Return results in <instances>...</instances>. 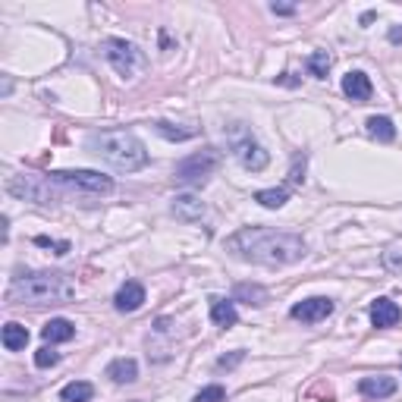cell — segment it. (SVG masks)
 I'll return each mask as SVG.
<instances>
[{"mask_svg": "<svg viewBox=\"0 0 402 402\" xmlns=\"http://www.w3.org/2000/svg\"><path fill=\"white\" fill-rule=\"evenodd\" d=\"M302 173H305V155L292 160V170H289V182H302V179H305Z\"/></svg>", "mask_w": 402, "mask_h": 402, "instance_id": "30", "label": "cell"}, {"mask_svg": "<svg viewBox=\"0 0 402 402\" xmlns=\"http://www.w3.org/2000/svg\"><path fill=\"white\" fill-rule=\"evenodd\" d=\"M364 126H368V135H374L377 142H393L396 138V126H393L390 116H371Z\"/></svg>", "mask_w": 402, "mask_h": 402, "instance_id": "21", "label": "cell"}, {"mask_svg": "<svg viewBox=\"0 0 402 402\" xmlns=\"http://www.w3.org/2000/svg\"><path fill=\"white\" fill-rule=\"evenodd\" d=\"M173 214H177V220L182 223H201L204 217H208V204H204L199 195H177L173 199Z\"/></svg>", "mask_w": 402, "mask_h": 402, "instance_id": "10", "label": "cell"}, {"mask_svg": "<svg viewBox=\"0 0 402 402\" xmlns=\"http://www.w3.org/2000/svg\"><path fill=\"white\" fill-rule=\"evenodd\" d=\"M91 396H94V386L89 380H72V384H67L60 390L63 402H91Z\"/></svg>", "mask_w": 402, "mask_h": 402, "instance_id": "20", "label": "cell"}, {"mask_svg": "<svg viewBox=\"0 0 402 402\" xmlns=\"http://www.w3.org/2000/svg\"><path fill=\"white\" fill-rule=\"evenodd\" d=\"M342 91H346L349 101H368L374 89H371V79L364 76L362 69H352V72H346V79H342Z\"/></svg>", "mask_w": 402, "mask_h": 402, "instance_id": "14", "label": "cell"}, {"mask_svg": "<svg viewBox=\"0 0 402 402\" xmlns=\"http://www.w3.org/2000/svg\"><path fill=\"white\" fill-rule=\"evenodd\" d=\"M155 129H157V135L170 138V142H186V138H195V135H199L195 129H179L177 123H167V120H157Z\"/></svg>", "mask_w": 402, "mask_h": 402, "instance_id": "22", "label": "cell"}, {"mask_svg": "<svg viewBox=\"0 0 402 402\" xmlns=\"http://www.w3.org/2000/svg\"><path fill=\"white\" fill-rule=\"evenodd\" d=\"M217 167H220V155H217L214 148H204V151L189 155L186 160H179L173 177H177V182H182V186H204V182L214 177Z\"/></svg>", "mask_w": 402, "mask_h": 402, "instance_id": "7", "label": "cell"}, {"mask_svg": "<svg viewBox=\"0 0 402 402\" xmlns=\"http://www.w3.org/2000/svg\"><path fill=\"white\" fill-rule=\"evenodd\" d=\"M255 201L264 208H283L289 201V189H261V192H255Z\"/></svg>", "mask_w": 402, "mask_h": 402, "instance_id": "23", "label": "cell"}, {"mask_svg": "<svg viewBox=\"0 0 402 402\" xmlns=\"http://www.w3.org/2000/svg\"><path fill=\"white\" fill-rule=\"evenodd\" d=\"M226 252H233L242 261H255V264H296L305 258L308 245L296 233H277L267 226H245V230L233 233L226 239Z\"/></svg>", "mask_w": 402, "mask_h": 402, "instance_id": "1", "label": "cell"}, {"mask_svg": "<svg viewBox=\"0 0 402 402\" xmlns=\"http://www.w3.org/2000/svg\"><path fill=\"white\" fill-rule=\"evenodd\" d=\"M89 151L98 155L101 160H107L120 173H135L142 167H148V151L138 142V135L129 133V129H101V133H91Z\"/></svg>", "mask_w": 402, "mask_h": 402, "instance_id": "3", "label": "cell"}, {"mask_svg": "<svg viewBox=\"0 0 402 402\" xmlns=\"http://www.w3.org/2000/svg\"><path fill=\"white\" fill-rule=\"evenodd\" d=\"M48 179L54 182V186L72 189V192H85V195H111L113 192V179L98 170H54V173H48Z\"/></svg>", "mask_w": 402, "mask_h": 402, "instance_id": "5", "label": "cell"}, {"mask_svg": "<svg viewBox=\"0 0 402 402\" xmlns=\"http://www.w3.org/2000/svg\"><path fill=\"white\" fill-rule=\"evenodd\" d=\"M28 346V330L23 324H16V320H10V324L4 327V349H10V352H19V349Z\"/></svg>", "mask_w": 402, "mask_h": 402, "instance_id": "19", "label": "cell"}, {"mask_svg": "<svg viewBox=\"0 0 402 402\" xmlns=\"http://www.w3.org/2000/svg\"><path fill=\"white\" fill-rule=\"evenodd\" d=\"M226 399V390L220 384H214V386H204L201 393H195L192 402H223Z\"/></svg>", "mask_w": 402, "mask_h": 402, "instance_id": "25", "label": "cell"}, {"mask_svg": "<svg viewBox=\"0 0 402 402\" xmlns=\"http://www.w3.org/2000/svg\"><path fill=\"white\" fill-rule=\"evenodd\" d=\"M384 267L390 270V274H402V248H390V252H384Z\"/></svg>", "mask_w": 402, "mask_h": 402, "instance_id": "27", "label": "cell"}, {"mask_svg": "<svg viewBox=\"0 0 402 402\" xmlns=\"http://www.w3.org/2000/svg\"><path fill=\"white\" fill-rule=\"evenodd\" d=\"M76 296V283L60 270L19 274L10 283V298L19 305H63Z\"/></svg>", "mask_w": 402, "mask_h": 402, "instance_id": "2", "label": "cell"}, {"mask_svg": "<svg viewBox=\"0 0 402 402\" xmlns=\"http://www.w3.org/2000/svg\"><path fill=\"white\" fill-rule=\"evenodd\" d=\"M242 358H245V352H242V349H236V352H233V355H223V358H217V371H230V368H236V364L242 362Z\"/></svg>", "mask_w": 402, "mask_h": 402, "instance_id": "28", "label": "cell"}, {"mask_svg": "<svg viewBox=\"0 0 402 402\" xmlns=\"http://www.w3.org/2000/svg\"><path fill=\"white\" fill-rule=\"evenodd\" d=\"M145 305V286L138 280H126L113 296V308L129 314V311H138Z\"/></svg>", "mask_w": 402, "mask_h": 402, "instance_id": "11", "label": "cell"}, {"mask_svg": "<svg viewBox=\"0 0 402 402\" xmlns=\"http://www.w3.org/2000/svg\"><path fill=\"white\" fill-rule=\"evenodd\" d=\"M226 142H230L233 155H236V160L245 167V170L258 173L270 164V155L264 151V145L252 135V129H248L245 123H233V126L226 129Z\"/></svg>", "mask_w": 402, "mask_h": 402, "instance_id": "4", "label": "cell"}, {"mask_svg": "<svg viewBox=\"0 0 402 402\" xmlns=\"http://www.w3.org/2000/svg\"><path fill=\"white\" fill-rule=\"evenodd\" d=\"M211 320H214L217 327H233L239 320V314H236V305L233 302H226V298H211Z\"/></svg>", "mask_w": 402, "mask_h": 402, "instance_id": "17", "label": "cell"}, {"mask_svg": "<svg viewBox=\"0 0 402 402\" xmlns=\"http://www.w3.org/2000/svg\"><path fill=\"white\" fill-rule=\"evenodd\" d=\"M41 336H45L48 342H69L72 336H76V324L67 318H54L45 324V330H41Z\"/></svg>", "mask_w": 402, "mask_h": 402, "instance_id": "15", "label": "cell"}, {"mask_svg": "<svg viewBox=\"0 0 402 402\" xmlns=\"http://www.w3.org/2000/svg\"><path fill=\"white\" fill-rule=\"evenodd\" d=\"M35 245L54 248V255H67L69 252V242H54V239H48V236H35Z\"/></svg>", "mask_w": 402, "mask_h": 402, "instance_id": "29", "label": "cell"}, {"mask_svg": "<svg viewBox=\"0 0 402 402\" xmlns=\"http://www.w3.org/2000/svg\"><path fill=\"white\" fill-rule=\"evenodd\" d=\"M358 393H362L364 399H386L396 393V377H390V374L364 377L362 384H358Z\"/></svg>", "mask_w": 402, "mask_h": 402, "instance_id": "12", "label": "cell"}, {"mask_svg": "<svg viewBox=\"0 0 402 402\" xmlns=\"http://www.w3.org/2000/svg\"><path fill=\"white\" fill-rule=\"evenodd\" d=\"M101 50H104L107 63H111V67L120 72L123 79H135L138 72L145 69V54L133 45V41H126V38H104Z\"/></svg>", "mask_w": 402, "mask_h": 402, "instance_id": "6", "label": "cell"}, {"mask_svg": "<svg viewBox=\"0 0 402 402\" xmlns=\"http://www.w3.org/2000/svg\"><path fill=\"white\" fill-rule=\"evenodd\" d=\"M57 362H60V352H54L50 346H45V349H38V352H35V364H38V368H54Z\"/></svg>", "mask_w": 402, "mask_h": 402, "instance_id": "26", "label": "cell"}, {"mask_svg": "<svg viewBox=\"0 0 402 402\" xmlns=\"http://www.w3.org/2000/svg\"><path fill=\"white\" fill-rule=\"evenodd\" d=\"M107 377H111L113 384H133L138 377V364L133 358H113V362L107 364Z\"/></svg>", "mask_w": 402, "mask_h": 402, "instance_id": "16", "label": "cell"}, {"mask_svg": "<svg viewBox=\"0 0 402 402\" xmlns=\"http://www.w3.org/2000/svg\"><path fill=\"white\" fill-rule=\"evenodd\" d=\"M292 320H302V324H318V320H327L333 314V298L327 296H314L305 298V302L292 305Z\"/></svg>", "mask_w": 402, "mask_h": 402, "instance_id": "9", "label": "cell"}, {"mask_svg": "<svg viewBox=\"0 0 402 402\" xmlns=\"http://www.w3.org/2000/svg\"><path fill=\"white\" fill-rule=\"evenodd\" d=\"M233 298H236V302H245V305L261 308V305H267V289L258 286V283H239V286L233 289Z\"/></svg>", "mask_w": 402, "mask_h": 402, "instance_id": "18", "label": "cell"}, {"mask_svg": "<svg viewBox=\"0 0 402 402\" xmlns=\"http://www.w3.org/2000/svg\"><path fill=\"white\" fill-rule=\"evenodd\" d=\"M10 189L13 195H19V199H28V201H38V204H50L57 199L54 192H50V179H35V177H13L10 179Z\"/></svg>", "mask_w": 402, "mask_h": 402, "instance_id": "8", "label": "cell"}, {"mask_svg": "<svg viewBox=\"0 0 402 402\" xmlns=\"http://www.w3.org/2000/svg\"><path fill=\"white\" fill-rule=\"evenodd\" d=\"M270 10H274L277 16H292V13H296V4H270Z\"/></svg>", "mask_w": 402, "mask_h": 402, "instance_id": "31", "label": "cell"}, {"mask_svg": "<svg viewBox=\"0 0 402 402\" xmlns=\"http://www.w3.org/2000/svg\"><path fill=\"white\" fill-rule=\"evenodd\" d=\"M402 318V308L393 298H377L374 305H371V324L374 327H396Z\"/></svg>", "mask_w": 402, "mask_h": 402, "instance_id": "13", "label": "cell"}, {"mask_svg": "<svg viewBox=\"0 0 402 402\" xmlns=\"http://www.w3.org/2000/svg\"><path fill=\"white\" fill-rule=\"evenodd\" d=\"M330 67H333V57L327 54V50H314L308 57V72L314 79H324L327 72H330Z\"/></svg>", "mask_w": 402, "mask_h": 402, "instance_id": "24", "label": "cell"}]
</instances>
